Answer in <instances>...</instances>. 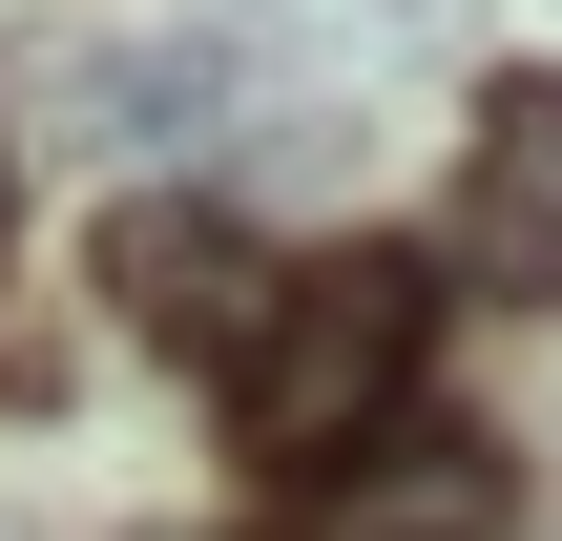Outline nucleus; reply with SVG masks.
Returning <instances> with one entry per match:
<instances>
[{
	"mask_svg": "<svg viewBox=\"0 0 562 541\" xmlns=\"http://www.w3.org/2000/svg\"><path fill=\"white\" fill-rule=\"evenodd\" d=\"M417 334H438V271H417V250L271 271V313H250V354H229V417H250V459L334 480V459H355V438L417 396Z\"/></svg>",
	"mask_w": 562,
	"mask_h": 541,
	"instance_id": "nucleus-1",
	"label": "nucleus"
},
{
	"mask_svg": "<svg viewBox=\"0 0 562 541\" xmlns=\"http://www.w3.org/2000/svg\"><path fill=\"white\" fill-rule=\"evenodd\" d=\"M104 292H125V334H167V354H250V313H271V271H250L229 208H125V229H104Z\"/></svg>",
	"mask_w": 562,
	"mask_h": 541,
	"instance_id": "nucleus-2",
	"label": "nucleus"
},
{
	"mask_svg": "<svg viewBox=\"0 0 562 541\" xmlns=\"http://www.w3.org/2000/svg\"><path fill=\"white\" fill-rule=\"evenodd\" d=\"M459 271L562 292V83H501V104H480V167H459Z\"/></svg>",
	"mask_w": 562,
	"mask_h": 541,
	"instance_id": "nucleus-3",
	"label": "nucleus"
},
{
	"mask_svg": "<svg viewBox=\"0 0 562 541\" xmlns=\"http://www.w3.org/2000/svg\"><path fill=\"white\" fill-rule=\"evenodd\" d=\"M0 208H21V125H0Z\"/></svg>",
	"mask_w": 562,
	"mask_h": 541,
	"instance_id": "nucleus-6",
	"label": "nucleus"
},
{
	"mask_svg": "<svg viewBox=\"0 0 562 541\" xmlns=\"http://www.w3.org/2000/svg\"><path fill=\"white\" fill-rule=\"evenodd\" d=\"M21 104H63L83 146H209V104H229V83H209L188 42H42V63H21Z\"/></svg>",
	"mask_w": 562,
	"mask_h": 541,
	"instance_id": "nucleus-4",
	"label": "nucleus"
},
{
	"mask_svg": "<svg viewBox=\"0 0 562 541\" xmlns=\"http://www.w3.org/2000/svg\"><path fill=\"white\" fill-rule=\"evenodd\" d=\"M375 21H438V0H375Z\"/></svg>",
	"mask_w": 562,
	"mask_h": 541,
	"instance_id": "nucleus-7",
	"label": "nucleus"
},
{
	"mask_svg": "<svg viewBox=\"0 0 562 541\" xmlns=\"http://www.w3.org/2000/svg\"><path fill=\"white\" fill-rule=\"evenodd\" d=\"M501 500H521L501 438H396V459H355V500L313 541H501Z\"/></svg>",
	"mask_w": 562,
	"mask_h": 541,
	"instance_id": "nucleus-5",
	"label": "nucleus"
}]
</instances>
